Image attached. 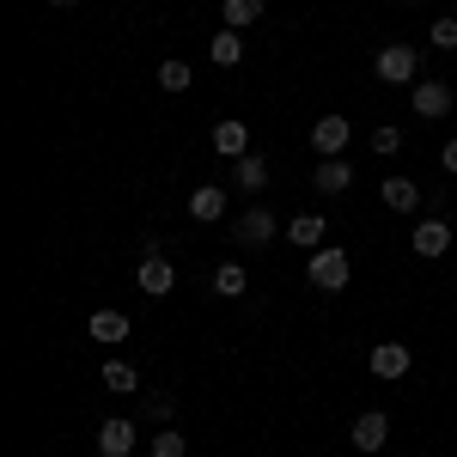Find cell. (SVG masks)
<instances>
[{
	"label": "cell",
	"instance_id": "obj_1",
	"mask_svg": "<svg viewBox=\"0 0 457 457\" xmlns=\"http://www.w3.org/2000/svg\"><path fill=\"white\" fill-rule=\"evenodd\" d=\"M415 68H421V49L415 43H385L378 49V79L385 86H415Z\"/></svg>",
	"mask_w": 457,
	"mask_h": 457
},
{
	"label": "cell",
	"instance_id": "obj_2",
	"mask_svg": "<svg viewBox=\"0 0 457 457\" xmlns=\"http://www.w3.org/2000/svg\"><path fill=\"white\" fill-rule=\"evenodd\" d=\"M312 287H323V293H342V287H348V250H336V245L312 250Z\"/></svg>",
	"mask_w": 457,
	"mask_h": 457
},
{
	"label": "cell",
	"instance_id": "obj_3",
	"mask_svg": "<svg viewBox=\"0 0 457 457\" xmlns=\"http://www.w3.org/2000/svg\"><path fill=\"white\" fill-rule=\"evenodd\" d=\"M409 104H415V116L439 122V116L452 110V86H445V79H415V86H409Z\"/></svg>",
	"mask_w": 457,
	"mask_h": 457
},
{
	"label": "cell",
	"instance_id": "obj_4",
	"mask_svg": "<svg viewBox=\"0 0 457 457\" xmlns=\"http://www.w3.org/2000/svg\"><path fill=\"white\" fill-rule=\"evenodd\" d=\"M409 250H415V256H427V262H433V256H445V250H452V226H445L439 213H427L421 226L409 232Z\"/></svg>",
	"mask_w": 457,
	"mask_h": 457
},
{
	"label": "cell",
	"instance_id": "obj_5",
	"mask_svg": "<svg viewBox=\"0 0 457 457\" xmlns=\"http://www.w3.org/2000/svg\"><path fill=\"white\" fill-rule=\"evenodd\" d=\"M232 238H238L245 250L269 245V238H275V213H269V208H250V213H238V220H232Z\"/></svg>",
	"mask_w": 457,
	"mask_h": 457
},
{
	"label": "cell",
	"instance_id": "obj_6",
	"mask_svg": "<svg viewBox=\"0 0 457 457\" xmlns=\"http://www.w3.org/2000/svg\"><path fill=\"white\" fill-rule=\"evenodd\" d=\"M366 366H372V378H409V366H415V360H409L403 342H378V348L366 353Z\"/></svg>",
	"mask_w": 457,
	"mask_h": 457
},
{
	"label": "cell",
	"instance_id": "obj_7",
	"mask_svg": "<svg viewBox=\"0 0 457 457\" xmlns=\"http://www.w3.org/2000/svg\"><path fill=\"white\" fill-rule=\"evenodd\" d=\"M312 146L323 153V159H342V146H348V116H317Z\"/></svg>",
	"mask_w": 457,
	"mask_h": 457
},
{
	"label": "cell",
	"instance_id": "obj_8",
	"mask_svg": "<svg viewBox=\"0 0 457 457\" xmlns=\"http://www.w3.org/2000/svg\"><path fill=\"white\" fill-rule=\"evenodd\" d=\"M86 329H92V342H104V348H116V342L135 336V323H129L122 312H92V317H86Z\"/></svg>",
	"mask_w": 457,
	"mask_h": 457
},
{
	"label": "cell",
	"instance_id": "obj_9",
	"mask_svg": "<svg viewBox=\"0 0 457 457\" xmlns=\"http://www.w3.org/2000/svg\"><path fill=\"white\" fill-rule=\"evenodd\" d=\"M189 220H202V226L226 220V189H220V183H202V189H189Z\"/></svg>",
	"mask_w": 457,
	"mask_h": 457
},
{
	"label": "cell",
	"instance_id": "obj_10",
	"mask_svg": "<svg viewBox=\"0 0 457 457\" xmlns=\"http://www.w3.org/2000/svg\"><path fill=\"white\" fill-rule=\"evenodd\" d=\"M129 452H135V421L116 415V421L98 427V457H129Z\"/></svg>",
	"mask_w": 457,
	"mask_h": 457
},
{
	"label": "cell",
	"instance_id": "obj_11",
	"mask_svg": "<svg viewBox=\"0 0 457 457\" xmlns=\"http://www.w3.org/2000/svg\"><path fill=\"white\" fill-rule=\"evenodd\" d=\"M378 195H385L390 213H415V208H421V183H415V177H385Z\"/></svg>",
	"mask_w": 457,
	"mask_h": 457
},
{
	"label": "cell",
	"instance_id": "obj_12",
	"mask_svg": "<svg viewBox=\"0 0 457 457\" xmlns=\"http://www.w3.org/2000/svg\"><path fill=\"white\" fill-rule=\"evenodd\" d=\"M353 452H385V439H390V421L385 415H378V409H372V415H360V421H353Z\"/></svg>",
	"mask_w": 457,
	"mask_h": 457
},
{
	"label": "cell",
	"instance_id": "obj_13",
	"mask_svg": "<svg viewBox=\"0 0 457 457\" xmlns=\"http://www.w3.org/2000/svg\"><path fill=\"white\" fill-rule=\"evenodd\" d=\"M171 262H165V256H141V269H135V287H141V293H153V299H159V293H171Z\"/></svg>",
	"mask_w": 457,
	"mask_h": 457
},
{
	"label": "cell",
	"instance_id": "obj_14",
	"mask_svg": "<svg viewBox=\"0 0 457 457\" xmlns=\"http://www.w3.org/2000/svg\"><path fill=\"white\" fill-rule=\"evenodd\" d=\"M213 153H220V159H245V153H250V129L238 122V116L213 129Z\"/></svg>",
	"mask_w": 457,
	"mask_h": 457
},
{
	"label": "cell",
	"instance_id": "obj_15",
	"mask_svg": "<svg viewBox=\"0 0 457 457\" xmlns=\"http://www.w3.org/2000/svg\"><path fill=\"white\" fill-rule=\"evenodd\" d=\"M312 183H317V189H323V195H342V189H348V183H353V165H348V159H317Z\"/></svg>",
	"mask_w": 457,
	"mask_h": 457
},
{
	"label": "cell",
	"instance_id": "obj_16",
	"mask_svg": "<svg viewBox=\"0 0 457 457\" xmlns=\"http://www.w3.org/2000/svg\"><path fill=\"white\" fill-rule=\"evenodd\" d=\"M323 232H329V226H323V213H299V220L287 226V238H293L299 250H323Z\"/></svg>",
	"mask_w": 457,
	"mask_h": 457
},
{
	"label": "cell",
	"instance_id": "obj_17",
	"mask_svg": "<svg viewBox=\"0 0 457 457\" xmlns=\"http://www.w3.org/2000/svg\"><path fill=\"white\" fill-rule=\"evenodd\" d=\"M238 189H245V195H262V189H269V159L245 153V159H238Z\"/></svg>",
	"mask_w": 457,
	"mask_h": 457
},
{
	"label": "cell",
	"instance_id": "obj_18",
	"mask_svg": "<svg viewBox=\"0 0 457 457\" xmlns=\"http://www.w3.org/2000/svg\"><path fill=\"white\" fill-rule=\"evenodd\" d=\"M208 55H213V68H238V62H245V37H238V31H220L208 43Z\"/></svg>",
	"mask_w": 457,
	"mask_h": 457
},
{
	"label": "cell",
	"instance_id": "obj_19",
	"mask_svg": "<svg viewBox=\"0 0 457 457\" xmlns=\"http://www.w3.org/2000/svg\"><path fill=\"white\" fill-rule=\"evenodd\" d=\"M245 287H250V275L238 262H220V269H213V293H220V299H245Z\"/></svg>",
	"mask_w": 457,
	"mask_h": 457
},
{
	"label": "cell",
	"instance_id": "obj_20",
	"mask_svg": "<svg viewBox=\"0 0 457 457\" xmlns=\"http://www.w3.org/2000/svg\"><path fill=\"white\" fill-rule=\"evenodd\" d=\"M220 12H226V31H245V25H256L269 6H262V0H226Z\"/></svg>",
	"mask_w": 457,
	"mask_h": 457
},
{
	"label": "cell",
	"instance_id": "obj_21",
	"mask_svg": "<svg viewBox=\"0 0 457 457\" xmlns=\"http://www.w3.org/2000/svg\"><path fill=\"white\" fill-rule=\"evenodd\" d=\"M159 86H165V92H189V86H195L189 62H159Z\"/></svg>",
	"mask_w": 457,
	"mask_h": 457
},
{
	"label": "cell",
	"instance_id": "obj_22",
	"mask_svg": "<svg viewBox=\"0 0 457 457\" xmlns=\"http://www.w3.org/2000/svg\"><path fill=\"white\" fill-rule=\"evenodd\" d=\"M183 452H189L183 427H159V433H153V457H183Z\"/></svg>",
	"mask_w": 457,
	"mask_h": 457
},
{
	"label": "cell",
	"instance_id": "obj_23",
	"mask_svg": "<svg viewBox=\"0 0 457 457\" xmlns=\"http://www.w3.org/2000/svg\"><path fill=\"white\" fill-rule=\"evenodd\" d=\"M104 385L116 390V396H129V390L141 385V378H135V366H129V360H110V366H104Z\"/></svg>",
	"mask_w": 457,
	"mask_h": 457
},
{
	"label": "cell",
	"instance_id": "obj_24",
	"mask_svg": "<svg viewBox=\"0 0 457 457\" xmlns=\"http://www.w3.org/2000/svg\"><path fill=\"white\" fill-rule=\"evenodd\" d=\"M141 415H146V421H159V427H165V421H171V396H165V390H153V396L141 403Z\"/></svg>",
	"mask_w": 457,
	"mask_h": 457
},
{
	"label": "cell",
	"instance_id": "obj_25",
	"mask_svg": "<svg viewBox=\"0 0 457 457\" xmlns=\"http://www.w3.org/2000/svg\"><path fill=\"white\" fill-rule=\"evenodd\" d=\"M427 43H433V49H457V19H439V25L427 31Z\"/></svg>",
	"mask_w": 457,
	"mask_h": 457
},
{
	"label": "cell",
	"instance_id": "obj_26",
	"mask_svg": "<svg viewBox=\"0 0 457 457\" xmlns=\"http://www.w3.org/2000/svg\"><path fill=\"white\" fill-rule=\"evenodd\" d=\"M396 146H403L396 129H378V135H372V153H396Z\"/></svg>",
	"mask_w": 457,
	"mask_h": 457
},
{
	"label": "cell",
	"instance_id": "obj_27",
	"mask_svg": "<svg viewBox=\"0 0 457 457\" xmlns=\"http://www.w3.org/2000/svg\"><path fill=\"white\" fill-rule=\"evenodd\" d=\"M439 159H445V171L457 177V141H445V153H439Z\"/></svg>",
	"mask_w": 457,
	"mask_h": 457
},
{
	"label": "cell",
	"instance_id": "obj_28",
	"mask_svg": "<svg viewBox=\"0 0 457 457\" xmlns=\"http://www.w3.org/2000/svg\"><path fill=\"white\" fill-rule=\"evenodd\" d=\"M55 6H79V0H55Z\"/></svg>",
	"mask_w": 457,
	"mask_h": 457
},
{
	"label": "cell",
	"instance_id": "obj_29",
	"mask_svg": "<svg viewBox=\"0 0 457 457\" xmlns=\"http://www.w3.org/2000/svg\"><path fill=\"white\" fill-rule=\"evenodd\" d=\"M409 6H421V0H409Z\"/></svg>",
	"mask_w": 457,
	"mask_h": 457
}]
</instances>
